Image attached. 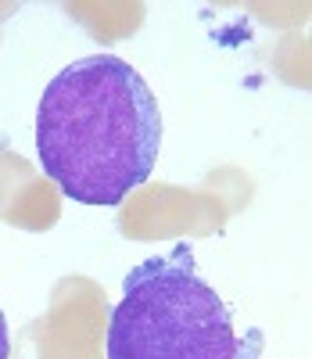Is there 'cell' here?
Masks as SVG:
<instances>
[{"instance_id":"cell-1","label":"cell","mask_w":312,"mask_h":359,"mask_svg":"<svg viewBox=\"0 0 312 359\" xmlns=\"http://www.w3.org/2000/svg\"><path fill=\"white\" fill-rule=\"evenodd\" d=\"M162 147V111L147 79L115 54L65 65L36 108V155L79 205H122L144 187Z\"/></svg>"},{"instance_id":"cell-2","label":"cell","mask_w":312,"mask_h":359,"mask_svg":"<svg viewBox=\"0 0 312 359\" xmlns=\"http://www.w3.org/2000/svg\"><path fill=\"white\" fill-rule=\"evenodd\" d=\"M255 345V334L233 331V313L198 273L191 245H176L126 273L104 359H247Z\"/></svg>"},{"instance_id":"cell-3","label":"cell","mask_w":312,"mask_h":359,"mask_svg":"<svg viewBox=\"0 0 312 359\" xmlns=\"http://www.w3.org/2000/svg\"><path fill=\"white\" fill-rule=\"evenodd\" d=\"M0 359H11V331H8L4 309H0Z\"/></svg>"}]
</instances>
